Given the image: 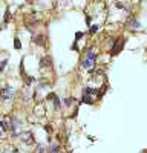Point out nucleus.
<instances>
[{
    "label": "nucleus",
    "mask_w": 147,
    "mask_h": 153,
    "mask_svg": "<svg viewBox=\"0 0 147 153\" xmlns=\"http://www.w3.org/2000/svg\"><path fill=\"white\" fill-rule=\"evenodd\" d=\"M9 19H11V12H9V9H6V12H5V23H8L9 22Z\"/></svg>",
    "instance_id": "9b49d317"
},
{
    "label": "nucleus",
    "mask_w": 147,
    "mask_h": 153,
    "mask_svg": "<svg viewBox=\"0 0 147 153\" xmlns=\"http://www.w3.org/2000/svg\"><path fill=\"white\" fill-rule=\"evenodd\" d=\"M86 23H88V26H91V17H89V16L86 17Z\"/></svg>",
    "instance_id": "2eb2a0df"
},
{
    "label": "nucleus",
    "mask_w": 147,
    "mask_h": 153,
    "mask_svg": "<svg viewBox=\"0 0 147 153\" xmlns=\"http://www.w3.org/2000/svg\"><path fill=\"white\" fill-rule=\"evenodd\" d=\"M122 48H124V40H122V38H118V40L115 42V45H114V48H112V54H120L122 51Z\"/></svg>",
    "instance_id": "7ed1b4c3"
},
{
    "label": "nucleus",
    "mask_w": 147,
    "mask_h": 153,
    "mask_svg": "<svg viewBox=\"0 0 147 153\" xmlns=\"http://www.w3.org/2000/svg\"><path fill=\"white\" fill-rule=\"evenodd\" d=\"M32 42H34L35 45L42 46V45L45 43V37H43V35H37V37H34V38H32Z\"/></svg>",
    "instance_id": "6e6552de"
},
{
    "label": "nucleus",
    "mask_w": 147,
    "mask_h": 153,
    "mask_svg": "<svg viewBox=\"0 0 147 153\" xmlns=\"http://www.w3.org/2000/svg\"><path fill=\"white\" fill-rule=\"evenodd\" d=\"M49 153H60V146L55 143L51 146V149H49Z\"/></svg>",
    "instance_id": "1a4fd4ad"
},
{
    "label": "nucleus",
    "mask_w": 147,
    "mask_h": 153,
    "mask_svg": "<svg viewBox=\"0 0 147 153\" xmlns=\"http://www.w3.org/2000/svg\"><path fill=\"white\" fill-rule=\"evenodd\" d=\"M8 65V60H3V61H0V72H3V69L6 68Z\"/></svg>",
    "instance_id": "9d476101"
},
{
    "label": "nucleus",
    "mask_w": 147,
    "mask_h": 153,
    "mask_svg": "<svg viewBox=\"0 0 147 153\" xmlns=\"http://www.w3.org/2000/svg\"><path fill=\"white\" fill-rule=\"evenodd\" d=\"M95 63H97V54H95V51H88V54H86V57L81 61V68L86 69V71H91V69H94Z\"/></svg>",
    "instance_id": "f257e3e1"
},
{
    "label": "nucleus",
    "mask_w": 147,
    "mask_h": 153,
    "mask_svg": "<svg viewBox=\"0 0 147 153\" xmlns=\"http://www.w3.org/2000/svg\"><path fill=\"white\" fill-rule=\"evenodd\" d=\"M51 66V58L49 57H45L40 60V68H49Z\"/></svg>",
    "instance_id": "0eeeda50"
},
{
    "label": "nucleus",
    "mask_w": 147,
    "mask_h": 153,
    "mask_svg": "<svg viewBox=\"0 0 147 153\" xmlns=\"http://www.w3.org/2000/svg\"><path fill=\"white\" fill-rule=\"evenodd\" d=\"M0 97H2L3 100H12L14 98V89H12L11 86H5L2 91H0Z\"/></svg>",
    "instance_id": "f03ea898"
},
{
    "label": "nucleus",
    "mask_w": 147,
    "mask_h": 153,
    "mask_svg": "<svg viewBox=\"0 0 147 153\" xmlns=\"http://www.w3.org/2000/svg\"><path fill=\"white\" fill-rule=\"evenodd\" d=\"M0 136H2V132H0Z\"/></svg>",
    "instance_id": "dca6fc26"
},
{
    "label": "nucleus",
    "mask_w": 147,
    "mask_h": 153,
    "mask_svg": "<svg viewBox=\"0 0 147 153\" xmlns=\"http://www.w3.org/2000/svg\"><path fill=\"white\" fill-rule=\"evenodd\" d=\"M14 48H16V49H20V48H22V43H20L19 38H14Z\"/></svg>",
    "instance_id": "f8f14e48"
},
{
    "label": "nucleus",
    "mask_w": 147,
    "mask_h": 153,
    "mask_svg": "<svg viewBox=\"0 0 147 153\" xmlns=\"http://www.w3.org/2000/svg\"><path fill=\"white\" fill-rule=\"evenodd\" d=\"M98 31V25H94L92 28H89V34H95Z\"/></svg>",
    "instance_id": "ddd939ff"
},
{
    "label": "nucleus",
    "mask_w": 147,
    "mask_h": 153,
    "mask_svg": "<svg viewBox=\"0 0 147 153\" xmlns=\"http://www.w3.org/2000/svg\"><path fill=\"white\" fill-rule=\"evenodd\" d=\"M22 141H24V143H32V141H34V139H32V133H31V132L22 133Z\"/></svg>",
    "instance_id": "423d86ee"
},
{
    "label": "nucleus",
    "mask_w": 147,
    "mask_h": 153,
    "mask_svg": "<svg viewBox=\"0 0 147 153\" xmlns=\"http://www.w3.org/2000/svg\"><path fill=\"white\" fill-rule=\"evenodd\" d=\"M83 35H84V34H83V32H77V34H75V40H77V42H78V40H80V38H81V37H83Z\"/></svg>",
    "instance_id": "4468645a"
},
{
    "label": "nucleus",
    "mask_w": 147,
    "mask_h": 153,
    "mask_svg": "<svg viewBox=\"0 0 147 153\" xmlns=\"http://www.w3.org/2000/svg\"><path fill=\"white\" fill-rule=\"evenodd\" d=\"M48 100H51V101H52V104H54V107H55L57 110L60 109L61 104H60V100H58V97H57L55 94H49V95H48Z\"/></svg>",
    "instance_id": "20e7f679"
},
{
    "label": "nucleus",
    "mask_w": 147,
    "mask_h": 153,
    "mask_svg": "<svg viewBox=\"0 0 147 153\" xmlns=\"http://www.w3.org/2000/svg\"><path fill=\"white\" fill-rule=\"evenodd\" d=\"M127 26H129L130 29H141V23H140L137 19H130V20L127 22Z\"/></svg>",
    "instance_id": "39448f33"
}]
</instances>
